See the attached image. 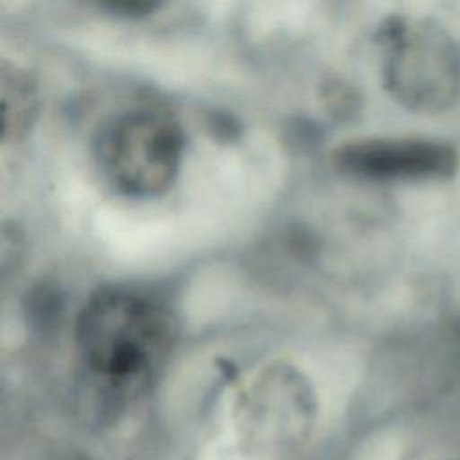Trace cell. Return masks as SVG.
<instances>
[{
    "instance_id": "7",
    "label": "cell",
    "mask_w": 460,
    "mask_h": 460,
    "mask_svg": "<svg viewBox=\"0 0 460 460\" xmlns=\"http://www.w3.org/2000/svg\"><path fill=\"white\" fill-rule=\"evenodd\" d=\"M108 14L119 18H142L155 13L165 0H90Z\"/></svg>"
},
{
    "instance_id": "2",
    "label": "cell",
    "mask_w": 460,
    "mask_h": 460,
    "mask_svg": "<svg viewBox=\"0 0 460 460\" xmlns=\"http://www.w3.org/2000/svg\"><path fill=\"white\" fill-rule=\"evenodd\" d=\"M318 399L309 377L288 361L259 367L237 390L232 431L250 460H288L313 435Z\"/></svg>"
},
{
    "instance_id": "4",
    "label": "cell",
    "mask_w": 460,
    "mask_h": 460,
    "mask_svg": "<svg viewBox=\"0 0 460 460\" xmlns=\"http://www.w3.org/2000/svg\"><path fill=\"white\" fill-rule=\"evenodd\" d=\"M185 137L180 124L160 111H131L101 137L99 158L111 185L131 198L167 192L181 167Z\"/></svg>"
},
{
    "instance_id": "6",
    "label": "cell",
    "mask_w": 460,
    "mask_h": 460,
    "mask_svg": "<svg viewBox=\"0 0 460 460\" xmlns=\"http://www.w3.org/2000/svg\"><path fill=\"white\" fill-rule=\"evenodd\" d=\"M0 104L2 140H22L38 119L40 95L29 72L7 61H2L0 66Z\"/></svg>"
},
{
    "instance_id": "1",
    "label": "cell",
    "mask_w": 460,
    "mask_h": 460,
    "mask_svg": "<svg viewBox=\"0 0 460 460\" xmlns=\"http://www.w3.org/2000/svg\"><path fill=\"white\" fill-rule=\"evenodd\" d=\"M172 320L153 296L110 286L83 304L75 350L86 377L117 401L146 392L172 350Z\"/></svg>"
},
{
    "instance_id": "5",
    "label": "cell",
    "mask_w": 460,
    "mask_h": 460,
    "mask_svg": "<svg viewBox=\"0 0 460 460\" xmlns=\"http://www.w3.org/2000/svg\"><path fill=\"white\" fill-rule=\"evenodd\" d=\"M340 169L367 180L428 181L455 176L460 156L453 144L424 137H377L341 146Z\"/></svg>"
},
{
    "instance_id": "3",
    "label": "cell",
    "mask_w": 460,
    "mask_h": 460,
    "mask_svg": "<svg viewBox=\"0 0 460 460\" xmlns=\"http://www.w3.org/2000/svg\"><path fill=\"white\" fill-rule=\"evenodd\" d=\"M383 84L410 111L433 115L460 101V43L428 18H390L377 34Z\"/></svg>"
}]
</instances>
